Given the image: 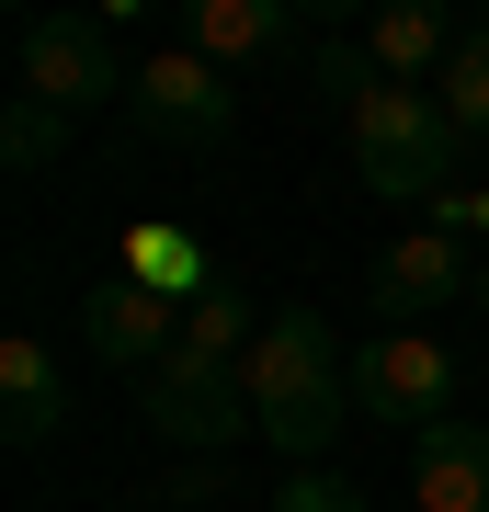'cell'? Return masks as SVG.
I'll return each instance as SVG.
<instances>
[{"instance_id": "1", "label": "cell", "mask_w": 489, "mask_h": 512, "mask_svg": "<svg viewBox=\"0 0 489 512\" xmlns=\"http://www.w3.org/2000/svg\"><path fill=\"white\" fill-rule=\"evenodd\" d=\"M342 399H353V353L330 342L319 308H273L262 342H251V433L273 456H319L342 433Z\"/></svg>"}, {"instance_id": "2", "label": "cell", "mask_w": 489, "mask_h": 512, "mask_svg": "<svg viewBox=\"0 0 489 512\" xmlns=\"http://www.w3.org/2000/svg\"><path fill=\"white\" fill-rule=\"evenodd\" d=\"M342 148H353V183L364 194H467V126L444 114V92H410V80H387L376 103L342 126Z\"/></svg>"}, {"instance_id": "3", "label": "cell", "mask_w": 489, "mask_h": 512, "mask_svg": "<svg viewBox=\"0 0 489 512\" xmlns=\"http://www.w3.org/2000/svg\"><path fill=\"white\" fill-rule=\"evenodd\" d=\"M12 69H23V92L57 103L69 126L103 114L114 92H137V69L114 57V23L103 12H35V23H12Z\"/></svg>"}, {"instance_id": "4", "label": "cell", "mask_w": 489, "mask_h": 512, "mask_svg": "<svg viewBox=\"0 0 489 512\" xmlns=\"http://www.w3.org/2000/svg\"><path fill=\"white\" fill-rule=\"evenodd\" d=\"M137 410L160 421V444L228 456V444L251 433V365H228V353H194V342H182L160 376H137Z\"/></svg>"}, {"instance_id": "5", "label": "cell", "mask_w": 489, "mask_h": 512, "mask_svg": "<svg viewBox=\"0 0 489 512\" xmlns=\"http://www.w3.org/2000/svg\"><path fill=\"white\" fill-rule=\"evenodd\" d=\"M444 399H455V353L433 342V330H376V342L353 353V410L387 421V433L421 444L433 421H455Z\"/></svg>"}, {"instance_id": "6", "label": "cell", "mask_w": 489, "mask_h": 512, "mask_svg": "<svg viewBox=\"0 0 489 512\" xmlns=\"http://www.w3.org/2000/svg\"><path fill=\"white\" fill-rule=\"evenodd\" d=\"M137 126L160 137V148H228V126H239V92H228V69L217 57H194V46H160L137 69Z\"/></svg>"}, {"instance_id": "7", "label": "cell", "mask_w": 489, "mask_h": 512, "mask_svg": "<svg viewBox=\"0 0 489 512\" xmlns=\"http://www.w3.org/2000/svg\"><path fill=\"white\" fill-rule=\"evenodd\" d=\"M80 342L103 353V365H137V376H160L171 353H182V308L160 285H137V274H103L80 296Z\"/></svg>"}, {"instance_id": "8", "label": "cell", "mask_w": 489, "mask_h": 512, "mask_svg": "<svg viewBox=\"0 0 489 512\" xmlns=\"http://www.w3.org/2000/svg\"><path fill=\"white\" fill-rule=\"evenodd\" d=\"M57 433H69V365H57L35 330H12L0 342V444L12 456H46Z\"/></svg>"}, {"instance_id": "9", "label": "cell", "mask_w": 489, "mask_h": 512, "mask_svg": "<svg viewBox=\"0 0 489 512\" xmlns=\"http://www.w3.org/2000/svg\"><path fill=\"white\" fill-rule=\"evenodd\" d=\"M478 274H467V251H455L444 228H421V239H399V251L376 262V319L387 330H410V319H433L444 296H467Z\"/></svg>"}, {"instance_id": "10", "label": "cell", "mask_w": 489, "mask_h": 512, "mask_svg": "<svg viewBox=\"0 0 489 512\" xmlns=\"http://www.w3.org/2000/svg\"><path fill=\"white\" fill-rule=\"evenodd\" d=\"M410 478H421V512H489V421H433Z\"/></svg>"}, {"instance_id": "11", "label": "cell", "mask_w": 489, "mask_h": 512, "mask_svg": "<svg viewBox=\"0 0 489 512\" xmlns=\"http://www.w3.org/2000/svg\"><path fill=\"white\" fill-rule=\"evenodd\" d=\"M285 35H296V12H285V0H194V12H182V46H194V57H217V69H262Z\"/></svg>"}, {"instance_id": "12", "label": "cell", "mask_w": 489, "mask_h": 512, "mask_svg": "<svg viewBox=\"0 0 489 512\" xmlns=\"http://www.w3.org/2000/svg\"><path fill=\"white\" fill-rule=\"evenodd\" d=\"M455 35H467V23H444V0H387L376 23H364V46H376V69L387 80H444L455 69Z\"/></svg>"}, {"instance_id": "13", "label": "cell", "mask_w": 489, "mask_h": 512, "mask_svg": "<svg viewBox=\"0 0 489 512\" xmlns=\"http://www.w3.org/2000/svg\"><path fill=\"white\" fill-rule=\"evenodd\" d=\"M0 160H12L23 183H35V171H57V160H69V114L35 103V92H12V114H0Z\"/></svg>"}, {"instance_id": "14", "label": "cell", "mask_w": 489, "mask_h": 512, "mask_svg": "<svg viewBox=\"0 0 489 512\" xmlns=\"http://www.w3.org/2000/svg\"><path fill=\"white\" fill-rule=\"evenodd\" d=\"M308 80L330 92V114H342V126H353V114L387 92V69H376V46H364V35H330V46L308 57Z\"/></svg>"}, {"instance_id": "15", "label": "cell", "mask_w": 489, "mask_h": 512, "mask_svg": "<svg viewBox=\"0 0 489 512\" xmlns=\"http://www.w3.org/2000/svg\"><path fill=\"white\" fill-rule=\"evenodd\" d=\"M182 342H194V353H228V365H251V342H262V330H251V296H239V285H205L194 308H182Z\"/></svg>"}, {"instance_id": "16", "label": "cell", "mask_w": 489, "mask_h": 512, "mask_svg": "<svg viewBox=\"0 0 489 512\" xmlns=\"http://www.w3.org/2000/svg\"><path fill=\"white\" fill-rule=\"evenodd\" d=\"M444 114L467 126V148H489V23L455 35V69H444Z\"/></svg>"}, {"instance_id": "17", "label": "cell", "mask_w": 489, "mask_h": 512, "mask_svg": "<svg viewBox=\"0 0 489 512\" xmlns=\"http://www.w3.org/2000/svg\"><path fill=\"white\" fill-rule=\"evenodd\" d=\"M126 262H137V285H160V296H171V308H194V296H205L194 239H182V228H137V239H126Z\"/></svg>"}, {"instance_id": "18", "label": "cell", "mask_w": 489, "mask_h": 512, "mask_svg": "<svg viewBox=\"0 0 489 512\" xmlns=\"http://www.w3.org/2000/svg\"><path fill=\"white\" fill-rule=\"evenodd\" d=\"M262 512H364V490H353V478H330V467H285Z\"/></svg>"}, {"instance_id": "19", "label": "cell", "mask_w": 489, "mask_h": 512, "mask_svg": "<svg viewBox=\"0 0 489 512\" xmlns=\"http://www.w3.org/2000/svg\"><path fill=\"white\" fill-rule=\"evenodd\" d=\"M433 228L455 239V251H467V239H489V194H444V205H433Z\"/></svg>"}, {"instance_id": "20", "label": "cell", "mask_w": 489, "mask_h": 512, "mask_svg": "<svg viewBox=\"0 0 489 512\" xmlns=\"http://www.w3.org/2000/svg\"><path fill=\"white\" fill-rule=\"evenodd\" d=\"M467 296H478V308H489V274H478V285H467Z\"/></svg>"}]
</instances>
